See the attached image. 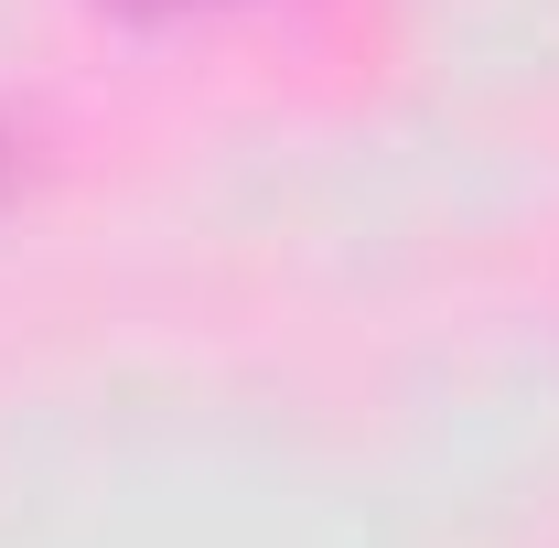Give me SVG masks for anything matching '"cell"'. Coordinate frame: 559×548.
I'll return each mask as SVG.
<instances>
[{
  "label": "cell",
  "instance_id": "6da1fadb",
  "mask_svg": "<svg viewBox=\"0 0 559 548\" xmlns=\"http://www.w3.org/2000/svg\"><path fill=\"white\" fill-rule=\"evenodd\" d=\"M108 11H140V22H173V11H226V0H108Z\"/></svg>",
  "mask_w": 559,
  "mask_h": 548
},
{
  "label": "cell",
  "instance_id": "7a4b0ae2",
  "mask_svg": "<svg viewBox=\"0 0 559 548\" xmlns=\"http://www.w3.org/2000/svg\"><path fill=\"white\" fill-rule=\"evenodd\" d=\"M0 183H11V130H0Z\"/></svg>",
  "mask_w": 559,
  "mask_h": 548
}]
</instances>
